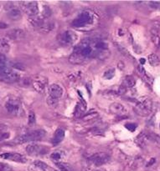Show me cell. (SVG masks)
I'll return each mask as SVG.
<instances>
[{
    "label": "cell",
    "mask_w": 160,
    "mask_h": 171,
    "mask_svg": "<svg viewBox=\"0 0 160 171\" xmlns=\"http://www.w3.org/2000/svg\"><path fill=\"white\" fill-rule=\"evenodd\" d=\"M45 131L44 129H35L33 131H30L25 134H23L21 136H19L15 139L16 144H25V143H30V142H36L41 140L45 136Z\"/></svg>",
    "instance_id": "6da1fadb"
},
{
    "label": "cell",
    "mask_w": 160,
    "mask_h": 171,
    "mask_svg": "<svg viewBox=\"0 0 160 171\" xmlns=\"http://www.w3.org/2000/svg\"><path fill=\"white\" fill-rule=\"evenodd\" d=\"M95 21V15L89 11L81 13L75 20H73L72 25L75 28H81L92 24Z\"/></svg>",
    "instance_id": "7a4b0ae2"
},
{
    "label": "cell",
    "mask_w": 160,
    "mask_h": 171,
    "mask_svg": "<svg viewBox=\"0 0 160 171\" xmlns=\"http://www.w3.org/2000/svg\"><path fill=\"white\" fill-rule=\"evenodd\" d=\"M153 109V102L149 99H145L140 102H138L133 110L140 116L145 117L150 114Z\"/></svg>",
    "instance_id": "3957f363"
},
{
    "label": "cell",
    "mask_w": 160,
    "mask_h": 171,
    "mask_svg": "<svg viewBox=\"0 0 160 171\" xmlns=\"http://www.w3.org/2000/svg\"><path fill=\"white\" fill-rule=\"evenodd\" d=\"M21 77L19 74L11 70L9 67L3 68L0 70V80L5 83L19 82Z\"/></svg>",
    "instance_id": "277c9868"
},
{
    "label": "cell",
    "mask_w": 160,
    "mask_h": 171,
    "mask_svg": "<svg viewBox=\"0 0 160 171\" xmlns=\"http://www.w3.org/2000/svg\"><path fill=\"white\" fill-rule=\"evenodd\" d=\"M58 43L62 46H70L72 45L77 40V35L73 31L68 30L61 33L57 38Z\"/></svg>",
    "instance_id": "5b68a950"
},
{
    "label": "cell",
    "mask_w": 160,
    "mask_h": 171,
    "mask_svg": "<svg viewBox=\"0 0 160 171\" xmlns=\"http://www.w3.org/2000/svg\"><path fill=\"white\" fill-rule=\"evenodd\" d=\"M5 109L11 114L19 116L23 114V108L19 100L16 99H8L5 104Z\"/></svg>",
    "instance_id": "8992f818"
},
{
    "label": "cell",
    "mask_w": 160,
    "mask_h": 171,
    "mask_svg": "<svg viewBox=\"0 0 160 171\" xmlns=\"http://www.w3.org/2000/svg\"><path fill=\"white\" fill-rule=\"evenodd\" d=\"M26 152L30 155H33V156L44 155L49 152V148L42 144H30L26 147Z\"/></svg>",
    "instance_id": "52a82bcc"
},
{
    "label": "cell",
    "mask_w": 160,
    "mask_h": 171,
    "mask_svg": "<svg viewBox=\"0 0 160 171\" xmlns=\"http://www.w3.org/2000/svg\"><path fill=\"white\" fill-rule=\"evenodd\" d=\"M89 160L97 166H101V165L107 164L110 160V155L105 152H99V153L91 155L89 158Z\"/></svg>",
    "instance_id": "ba28073f"
},
{
    "label": "cell",
    "mask_w": 160,
    "mask_h": 171,
    "mask_svg": "<svg viewBox=\"0 0 160 171\" xmlns=\"http://www.w3.org/2000/svg\"><path fill=\"white\" fill-rule=\"evenodd\" d=\"M23 9L26 14L30 17H35L39 13V6L36 2H27L23 4Z\"/></svg>",
    "instance_id": "9c48e42d"
},
{
    "label": "cell",
    "mask_w": 160,
    "mask_h": 171,
    "mask_svg": "<svg viewBox=\"0 0 160 171\" xmlns=\"http://www.w3.org/2000/svg\"><path fill=\"white\" fill-rule=\"evenodd\" d=\"M0 157L2 159L18 162V163H22V164H25L27 161V159L24 155L18 154V153H4V154H0Z\"/></svg>",
    "instance_id": "30bf717a"
},
{
    "label": "cell",
    "mask_w": 160,
    "mask_h": 171,
    "mask_svg": "<svg viewBox=\"0 0 160 171\" xmlns=\"http://www.w3.org/2000/svg\"><path fill=\"white\" fill-rule=\"evenodd\" d=\"M7 37L12 40H19L22 39L25 37V32L22 28H15L9 29L6 34Z\"/></svg>",
    "instance_id": "8fae6325"
},
{
    "label": "cell",
    "mask_w": 160,
    "mask_h": 171,
    "mask_svg": "<svg viewBox=\"0 0 160 171\" xmlns=\"http://www.w3.org/2000/svg\"><path fill=\"white\" fill-rule=\"evenodd\" d=\"M63 89L60 85H50V88H49V94H50V98L53 99H55V100H58L60 99L61 97L63 96Z\"/></svg>",
    "instance_id": "7c38bea8"
},
{
    "label": "cell",
    "mask_w": 160,
    "mask_h": 171,
    "mask_svg": "<svg viewBox=\"0 0 160 171\" xmlns=\"http://www.w3.org/2000/svg\"><path fill=\"white\" fill-rule=\"evenodd\" d=\"M109 110L112 114L118 115V116L124 115L128 112L126 107L123 104H119V103H113V104H111L110 107H109Z\"/></svg>",
    "instance_id": "4fadbf2b"
},
{
    "label": "cell",
    "mask_w": 160,
    "mask_h": 171,
    "mask_svg": "<svg viewBox=\"0 0 160 171\" xmlns=\"http://www.w3.org/2000/svg\"><path fill=\"white\" fill-rule=\"evenodd\" d=\"M48 81L44 77H40L39 79L34 81L33 85L35 90L39 93H44L46 90V86H47Z\"/></svg>",
    "instance_id": "5bb4252c"
},
{
    "label": "cell",
    "mask_w": 160,
    "mask_h": 171,
    "mask_svg": "<svg viewBox=\"0 0 160 171\" xmlns=\"http://www.w3.org/2000/svg\"><path fill=\"white\" fill-rule=\"evenodd\" d=\"M64 138H65V130L61 128H59L55 130L51 142L54 145H58L64 139Z\"/></svg>",
    "instance_id": "9a60e30c"
},
{
    "label": "cell",
    "mask_w": 160,
    "mask_h": 171,
    "mask_svg": "<svg viewBox=\"0 0 160 171\" xmlns=\"http://www.w3.org/2000/svg\"><path fill=\"white\" fill-rule=\"evenodd\" d=\"M21 11L18 8H10L8 9V18L12 20H19L21 18Z\"/></svg>",
    "instance_id": "2e32d148"
},
{
    "label": "cell",
    "mask_w": 160,
    "mask_h": 171,
    "mask_svg": "<svg viewBox=\"0 0 160 171\" xmlns=\"http://www.w3.org/2000/svg\"><path fill=\"white\" fill-rule=\"evenodd\" d=\"M115 45H116V47L118 48V51H119V52H120L121 54H122L124 56V57L127 58V59H128V60H133V61H135V59H134V58H133V56L131 55L130 53L128 52V50L127 49H126V48L124 47L123 45L120 44H118V43H116Z\"/></svg>",
    "instance_id": "e0dca14e"
},
{
    "label": "cell",
    "mask_w": 160,
    "mask_h": 171,
    "mask_svg": "<svg viewBox=\"0 0 160 171\" xmlns=\"http://www.w3.org/2000/svg\"><path fill=\"white\" fill-rule=\"evenodd\" d=\"M138 71H139V73H140V75L143 76V79L146 80V82H148L150 85H153V79L152 78V76H151L150 75H148V73L146 72L143 67H141V66H138Z\"/></svg>",
    "instance_id": "ac0fdd59"
},
{
    "label": "cell",
    "mask_w": 160,
    "mask_h": 171,
    "mask_svg": "<svg viewBox=\"0 0 160 171\" xmlns=\"http://www.w3.org/2000/svg\"><path fill=\"white\" fill-rule=\"evenodd\" d=\"M136 85V80L133 76H126L125 79L123 80V86H125L126 88H132Z\"/></svg>",
    "instance_id": "d6986e66"
},
{
    "label": "cell",
    "mask_w": 160,
    "mask_h": 171,
    "mask_svg": "<svg viewBox=\"0 0 160 171\" xmlns=\"http://www.w3.org/2000/svg\"><path fill=\"white\" fill-rule=\"evenodd\" d=\"M148 62L150 64V65L155 67V66H158L160 64V59L158 55L155 54H151L149 56H148Z\"/></svg>",
    "instance_id": "ffe728a7"
},
{
    "label": "cell",
    "mask_w": 160,
    "mask_h": 171,
    "mask_svg": "<svg viewBox=\"0 0 160 171\" xmlns=\"http://www.w3.org/2000/svg\"><path fill=\"white\" fill-rule=\"evenodd\" d=\"M146 139L148 140H150V141L153 142L157 144H160V137L158 136V134H153V133H145Z\"/></svg>",
    "instance_id": "44dd1931"
},
{
    "label": "cell",
    "mask_w": 160,
    "mask_h": 171,
    "mask_svg": "<svg viewBox=\"0 0 160 171\" xmlns=\"http://www.w3.org/2000/svg\"><path fill=\"white\" fill-rule=\"evenodd\" d=\"M10 46L6 39H0V49L2 52L8 53L9 51Z\"/></svg>",
    "instance_id": "7402d4cb"
},
{
    "label": "cell",
    "mask_w": 160,
    "mask_h": 171,
    "mask_svg": "<svg viewBox=\"0 0 160 171\" xmlns=\"http://www.w3.org/2000/svg\"><path fill=\"white\" fill-rule=\"evenodd\" d=\"M65 156V153L62 151V150H58V151H55L51 154V159L56 160V162L58 160H60V159L64 158Z\"/></svg>",
    "instance_id": "603a6c76"
},
{
    "label": "cell",
    "mask_w": 160,
    "mask_h": 171,
    "mask_svg": "<svg viewBox=\"0 0 160 171\" xmlns=\"http://www.w3.org/2000/svg\"><path fill=\"white\" fill-rule=\"evenodd\" d=\"M55 165L60 171H70V166L63 162H55Z\"/></svg>",
    "instance_id": "cb8c5ba5"
},
{
    "label": "cell",
    "mask_w": 160,
    "mask_h": 171,
    "mask_svg": "<svg viewBox=\"0 0 160 171\" xmlns=\"http://www.w3.org/2000/svg\"><path fill=\"white\" fill-rule=\"evenodd\" d=\"M0 171H14V169L7 163L0 162Z\"/></svg>",
    "instance_id": "d4e9b609"
},
{
    "label": "cell",
    "mask_w": 160,
    "mask_h": 171,
    "mask_svg": "<svg viewBox=\"0 0 160 171\" xmlns=\"http://www.w3.org/2000/svg\"><path fill=\"white\" fill-rule=\"evenodd\" d=\"M6 67H8V66L7 59H6L3 54H0V70Z\"/></svg>",
    "instance_id": "484cf974"
},
{
    "label": "cell",
    "mask_w": 160,
    "mask_h": 171,
    "mask_svg": "<svg viewBox=\"0 0 160 171\" xmlns=\"http://www.w3.org/2000/svg\"><path fill=\"white\" fill-rule=\"evenodd\" d=\"M114 75H115V70L114 69H110V70H107L105 72V74H104V78L108 79V80H110V79H113Z\"/></svg>",
    "instance_id": "4316f807"
},
{
    "label": "cell",
    "mask_w": 160,
    "mask_h": 171,
    "mask_svg": "<svg viewBox=\"0 0 160 171\" xmlns=\"http://www.w3.org/2000/svg\"><path fill=\"white\" fill-rule=\"evenodd\" d=\"M35 164L39 168V169H42V170H46L49 168L47 164H45L44 162L42 161H35Z\"/></svg>",
    "instance_id": "83f0119b"
},
{
    "label": "cell",
    "mask_w": 160,
    "mask_h": 171,
    "mask_svg": "<svg viewBox=\"0 0 160 171\" xmlns=\"http://www.w3.org/2000/svg\"><path fill=\"white\" fill-rule=\"evenodd\" d=\"M36 122V119H35V115L33 112H30L29 114V124L30 125H33L35 124Z\"/></svg>",
    "instance_id": "f1b7e54d"
},
{
    "label": "cell",
    "mask_w": 160,
    "mask_h": 171,
    "mask_svg": "<svg viewBox=\"0 0 160 171\" xmlns=\"http://www.w3.org/2000/svg\"><path fill=\"white\" fill-rule=\"evenodd\" d=\"M126 92H127V88H126L125 86L122 85V86H120L118 88V89L116 91V93H117V94H118V95H123Z\"/></svg>",
    "instance_id": "f546056e"
},
{
    "label": "cell",
    "mask_w": 160,
    "mask_h": 171,
    "mask_svg": "<svg viewBox=\"0 0 160 171\" xmlns=\"http://www.w3.org/2000/svg\"><path fill=\"white\" fill-rule=\"evenodd\" d=\"M125 127L127 129L131 132L135 131L136 128H137V124H133V123H129V124H127L125 125Z\"/></svg>",
    "instance_id": "4dcf8cb0"
},
{
    "label": "cell",
    "mask_w": 160,
    "mask_h": 171,
    "mask_svg": "<svg viewBox=\"0 0 160 171\" xmlns=\"http://www.w3.org/2000/svg\"><path fill=\"white\" fill-rule=\"evenodd\" d=\"M9 135V133H8V132H0V141L8 139Z\"/></svg>",
    "instance_id": "1f68e13d"
},
{
    "label": "cell",
    "mask_w": 160,
    "mask_h": 171,
    "mask_svg": "<svg viewBox=\"0 0 160 171\" xmlns=\"http://www.w3.org/2000/svg\"><path fill=\"white\" fill-rule=\"evenodd\" d=\"M149 5L151 6V8H156V9H159L160 10V2H152L149 3Z\"/></svg>",
    "instance_id": "d6a6232c"
},
{
    "label": "cell",
    "mask_w": 160,
    "mask_h": 171,
    "mask_svg": "<svg viewBox=\"0 0 160 171\" xmlns=\"http://www.w3.org/2000/svg\"><path fill=\"white\" fill-rule=\"evenodd\" d=\"M19 82L21 83V85H30V83H31V80H30V79H27V78H25V79H20ZM20 83H19V84H20Z\"/></svg>",
    "instance_id": "836d02e7"
},
{
    "label": "cell",
    "mask_w": 160,
    "mask_h": 171,
    "mask_svg": "<svg viewBox=\"0 0 160 171\" xmlns=\"http://www.w3.org/2000/svg\"><path fill=\"white\" fill-rule=\"evenodd\" d=\"M13 67L14 68V69H17V70H25L24 65H23L22 64H20V63H15V64L13 65Z\"/></svg>",
    "instance_id": "e575fe53"
},
{
    "label": "cell",
    "mask_w": 160,
    "mask_h": 171,
    "mask_svg": "<svg viewBox=\"0 0 160 171\" xmlns=\"http://www.w3.org/2000/svg\"><path fill=\"white\" fill-rule=\"evenodd\" d=\"M8 129V126L3 124H0V132H6Z\"/></svg>",
    "instance_id": "d590c367"
},
{
    "label": "cell",
    "mask_w": 160,
    "mask_h": 171,
    "mask_svg": "<svg viewBox=\"0 0 160 171\" xmlns=\"http://www.w3.org/2000/svg\"><path fill=\"white\" fill-rule=\"evenodd\" d=\"M133 48H134V50H135V52L137 53V54H141L142 53V49H141L138 45L135 44V46H133Z\"/></svg>",
    "instance_id": "8d00e7d4"
},
{
    "label": "cell",
    "mask_w": 160,
    "mask_h": 171,
    "mask_svg": "<svg viewBox=\"0 0 160 171\" xmlns=\"http://www.w3.org/2000/svg\"><path fill=\"white\" fill-rule=\"evenodd\" d=\"M118 68L120 69V70H123L124 69V64L123 62H119L118 63Z\"/></svg>",
    "instance_id": "74e56055"
},
{
    "label": "cell",
    "mask_w": 160,
    "mask_h": 171,
    "mask_svg": "<svg viewBox=\"0 0 160 171\" xmlns=\"http://www.w3.org/2000/svg\"><path fill=\"white\" fill-rule=\"evenodd\" d=\"M6 27H7L6 25H3V23H0V28H6Z\"/></svg>",
    "instance_id": "f35d334b"
},
{
    "label": "cell",
    "mask_w": 160,
    "mask_h": 171,
    "mask_svg": "<svg viewBox=\"0 0 160 171\" xmlns=\"http://www.w3.org/2000/svg\"><path fill=\"white\" fill-rule=\"evenodd\" d=\"M140 62H142L141 64H144V62H145V60H143V59H142V60H140Z\"/></svg>",
    "instance_id": "ab89813d"
},
{
    "label": "cell",
    "mask_w": 160,
    "mask_h": 171,
    "mask_svg": "<svg viewBox=\"0 0 160 171\" xmlns=\"http://www.w3.org/2000/svg\"><path fill=\"white\" fill-rule=\"evenodd\" d=\"M159 128H160V125H159Z\"/></svg>",
    "instance_id": "60d3db41"
}]
</instances>
